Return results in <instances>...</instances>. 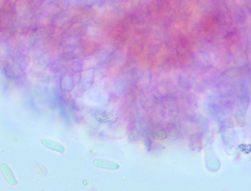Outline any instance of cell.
Instances as JSON below:
<instances>
[{
  "label": "cell",
  "instance_id": "cell-1",
  "mask_svg": "<svg viewBox=\"0 0 251 191\" xmlns=\"http://www.w3.org/2000/svg\"><path fill=\"white\" fill-rule=\"evenodd\" d=\"M0 170L2 172V175L5 177V179H6V181H8V183L11 185H16L18 184V181L16 179V177L13 174V171L10 169V168L8 166V165L2 164L0 166Z\"/></svg>",
  "mask_w": 251,
  "mask_h": 191
},
{
  "label": "cell",
  "instance_id": "cell-2",
  "mask_svg": "<svg viewBox=\"0 0 251 191\" xmlns=\"http://www.w3.org/2000/svg\"><path fill=\"white\" fill-rule=\"evenodd\" d=\"M43 143L44 146H46L48 148L51 149V150H56V151L60 152H62L63 151V148H62V146L60 145L59 143H55V142L51 141H43Z\"/></svg>",
  "mask_w": 251,
  "mask_h": 191
}]
</instances>
